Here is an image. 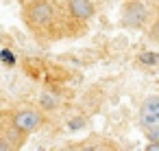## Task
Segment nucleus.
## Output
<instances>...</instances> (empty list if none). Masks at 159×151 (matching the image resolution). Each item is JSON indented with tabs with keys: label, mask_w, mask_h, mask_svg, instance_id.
Returning a JSON list of instances; mask_svg holds the SVG:
<instances>
[{
	"label": "nucleus",
	"mask_w": 159,
	"mask_h": 151,
	"mask_svg": "<svg viewBox=\"0 0 159 151\" xmlns=\"http://www.w3.org/2000/svg\"><path fill=\"white\" fill-rule=\"evenodd\" d=\"M152 35H155V40H157V37H159V22H157V24H155V29H152Z\"/></svg>",
	"instance_id": "nucleus-8"
},
{
	"label": "nucleus",
	"mask_w": 159,
	"mask_h": 151,
	"mask_svg": "<svg viewBox=\"0 0 159 151\" xmlns=\"http://www.w3.org/2000/svg\"><path fill=\"white\" fill-rule=\"evenodd\" d=\"M144 18H146V9L142 7V2L133 0V2L126 7V11H124V20H126V24H131V27L142 24V22H144Z\"/></svg>",
	"instance_id": "nucleus-5"
},
{
	"label": "nucleus",
	"mask_w": 159,
	"mask_h": 151,
	"mask_svg": "<svg viewBox=\"0 0 159 151\" xmlns=\"http://www.w3.org/2000/svg\"><path fill=\"white\" fill-rule=\"evenodd\" d=\"M139 61H142V64H157L159 57H157L155 53H144V55H139Z\"/></svg>",
	"instance_id": "nucleus-6"
},
{
	"label": "nucleus",
	"mask_w": 159,
	"mask_h": 151,
	"mask_svg": "<svg viewBox=\"0 0 159 151\" xmlns=\"http://www.w3.org/2000/svg\"><path fill=\"white\" fill-rule=\"evenodd\" d=\"M81 123H83V120H72V123H68V125H70L72 129H79V127H81Z\"/></svg>",
	"instance_id": "nucleus-7"
},
{
	"label": "nucleus",
	"mask_w": 159,
	"mask_h": 151,
	"mask_svg": "<svg viewBox=\"0 0 159 151\" xmlns=\"http://www.w3.org/2000/svg\"><path fill=\"white\" fill-rule=\"evenodd\" d=\"M70 13L76 20H89L94 16V2L92 0H68Z\"/></svg>",
	"instance_id": "nucleus-4"
},
{
	"label": "nucleus",
	"mask_w": 159,
	"mask_h": 151,
	"mask_svg": "<svg viewBox=\"0 0 159 151\" xmlns=\"http://www.w3.org/2000/svg\"><path fill=\"white\" fill-rule=\"evenodd\" d=\"M52 18H55L52 7L48 2H44V0H37V2H33L26 9V20L31 24H35V27H46V24L52 22Z\"/></svg>",
	"instance_id": "nucleus-3"
},
{
	"label": "nucleus",
	"mask_w": 159,
	"mask_h": 151,
	"mask_svg": "<svg viewBox=\"0 0 159 151\" xmlns=\"http://www.w3.org/2000/svg\"><path fill=\"white\" fill-rule=\"evenodd\" d=\"M139 125L146 134L159 131V96H146L139 105Z\"/></svg>",
	"instance_id": "nucleus-1"
},
{
	"label": "nucleus",
	"mask_w": 159,
	"mask_h": 151,
	"mask_svg": "<svg viewBox=\"0 0 159 151\" xmlns=\"http://www.w3.org/2000/svg\"><path fill=\"white\" fill-rule=\"evenodd\" d=\"M42 123L44 118L37 110H20L13 114V127H18V131L22 134H33L35 129H39Z\"/></svg>",
	"instance_id": "nucleus-2"
}]
</instances>
